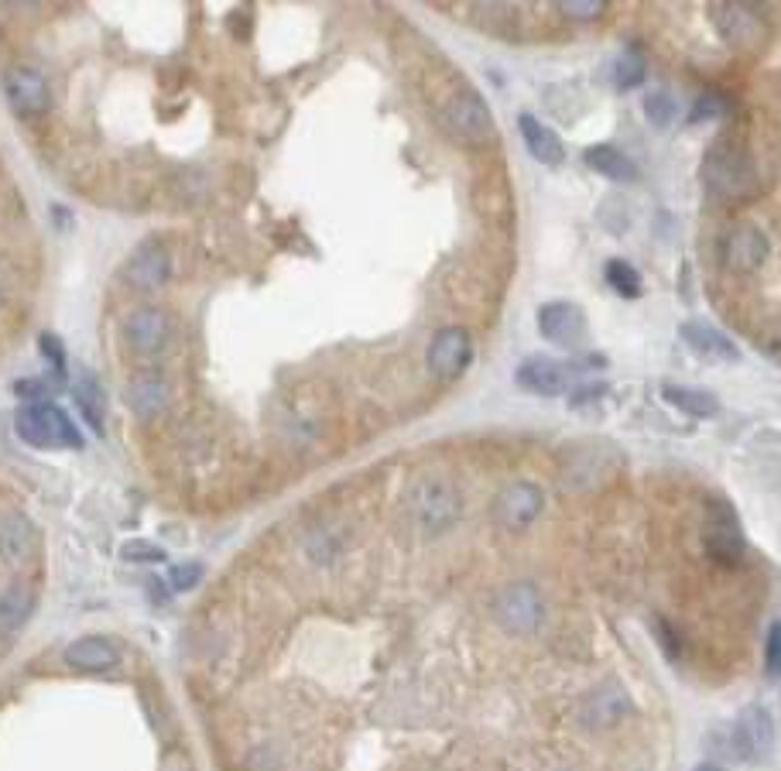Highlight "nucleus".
I'll return each mask as SVG.
<instances>
[{
  "label": "nucleus",
  "instance_id": "obj_1",
  "mask_svg": "<svg viewBox=\"0 0 781 771\" xmlns=\"http://www.w3.org/2000/svg\"><path fill=\"white\" fill-rule=\"evenodd\" d=\"M436 114H439V124L464 145H487V142H493V134H497L487 100L467 83L449 90L436 103Z\"/></svg>",
  "mask_w": 781,
  "mask_h": 771
},
{
  "label": "nucleus",
  "instance_id": "obj_2",
  "mask_svg": "<svg viewBox=\"0 0 781 771\" xmlns=\"http://www.w3.org/2000/svg\"><path fill=\"white\" fill-rule=\"evenodd\" d=\"M14 429L34 449H80L83 446V436L73 426V418L52 402L24 405L14 418Z\"/></svg>",
  "mask_w": 781,
  "mask_h": 771
},
{
  "label": "nucleus",
  "instance_id": "obj_3",
  "mask_svg": "<svg viewBox=\"0 0 781 771\" xmlns=\"http://www.w3.org/2000/svg\"><path fill=\"white\" fill-rule=\"evenodd\" d=\"M408 508L415 524L425 535H442L464 514V501H459V490L442 480V477H421L412 494H408Z\"/></svg>",
  "mask_w": 781,
  "mask_h": 771
},
{
  "label": "nucleus",
  "instance_id": "obj_4",
  "mask_svg": "<svg viewBox=\"0 0 781 771\" xmlns=\"http://www.w3.org/2000/svg\"><path fill=\"white\" fill-rule=\"evenodd\" d=\"M706 189L720 199H748L758 186V171L751 158L737 148H714L702 165Z\"/></svg>",
  "mask_w": 781,
  "mask_h": 771
},
{
  "label": "nucleus",
  "instance_id": "obj_5",
  "mask_svg": "<svg viewBox=\"0 0 781 771\" xmlns=\"http://www.w3.org/2000/svg\"><path fill=\"white\" fill-rule=\"evenodd\" d=\"M493 614L511 635H531V631H539L545 621V601L531 583H511L497 593Z\"/></svg>",
  "mask_w": 781,
  "mask_h": 771
},
{
  "label": "nucleus",
  "instance_id": "obj_6",
  "mask_svg": "<svg viewBox=\"0 0 781 771\" xmlns=\"http://www.w3.org/2000/svg\"><path fill=\"white\" fill-rule=\"evenodd\" d=\"M542 508H545L542 487L528 483V480H514V483H508L501 490V494H497L493 518H497V524H504V529L521 532V529H528V524L542 514Z\"/></svg>",
  "mask_w": 781,
  "mask_h": 771
},
{
  "label": "nucleus",
  "instance_id": "obj_7",
  "mask_svg": "<svg viewBox=\"0 0 781 771\" xmlns=\"http://www.w3.org/2000/svg\"><path fill=\"white\" fill-rule=\"evenodd\" d=\"M774 744V720L764 707H748L730 727V748L740 761H761Z\"/></svg>",
  "mask_w": 781,
  "mask_h": 771
},
{
  "label": "nucleus",
  "instance_id": "obj_8",
  "mask_svg": "<svg viewBox=\"0 0 781 771\" xmlns=\"http://www.w3.org/2000/svg\"><path fill=\"white\" fill-rule=\"evenodd\" d=\"M771 254V243L764 237V230H758L754 223H737L727 237H723V264L737 274H754Z\"/></svg>",
  "mask_w": 781,
  "mask_h": 771
},
{
  "label": "nucleus",
  "instance_id": "obj_9",
  "mask_svg": "<svg viewBox=\"0 0 781 771\" xmlns=\"http://www.w3.org/2000/svg\"><path fill=\"white\" fill-rule=\"evenodd\" d=\"M473 361V340L467 330L459 326H446L436 333V340L429 343V371L442 381L459 377Z\"/></svg>",
  "mask_w": 781,
  "mask_h": 771
},
{
  "label": "nucleus",
  "instance_id": "obj_10",
  "mask_svg": "<svg viewBox=\"0 0 781 771\" xmlns=\"http://www.w3.org/2000/svg\"><path fill=\"white\" fill-rule=\"evenodd\" d=\"M4 93H8V103L21 117L45 114L49 103H52L49 80L39 73V69H31V65H14L11 69V73L4 76Z\"/></svg>",
  "mask_w": 781,
  "mask_h": 771
},
{
  "label": "nucleus",
  "instance_id": "obj_11",
  "mask_svg": "<svg viewBox=\"0 0 781 771\" xmlns=\"http://www.w3.org/2000/svg\"><path fill=\"white\" fill-rule=\"evenodd\" d=\"M124 336L127 343L137 350V354H158V350H165L168 336H171V320H168V312L155 309V305H145V309H134L127 320H124Z\"/></svg>",
  "mask_w": 781,
  "mask_h": 771
},
{
  "label": "nucleus",
  "instance_id": "obj_12",
  "mask_svg": "<svg viewBox=\"0 0 781 771\" xmlns=\"http://www.w3.org/2000/svg\"><path fill=\"white\" fill-rule=\"evenodd\" d=\"M631 713V696L617 683H603L586 696V704L580 710V723L586 730H611Z\"/></svg>",
  "mask_w": 781,
  "mask_h": 771
},
{
  "label": "nucleus",
  "instance_id": "obj_13",
  "mask_svg": "<svg viewBox=\"0 0 781 771\" xmlns=\"http://www.w3.org/2000/svg\"><path fill=\"white\" fill-rule=\"evenodd\" d=\"M171 274V261L162 243H140V248L131 254V261L124 264V282L137 292H155L168 282Z\"/></svg>",
  "mask_w": 781,
  "mask_h": 771
},
{
  "label": "nucleus",
  "instance_id": "obj_14",
  "mask_svg": "<svg viewBox=\"0 0 781 771\" xmlns=\"http://www.w3.org/2000/svg\"><path fill=\"white\" fill-rule=\"evenodd\" d=\"M539 330L559 346H580L586 336V315L576 302H545L539 309Z\"/></svg>",
  "mask_w": 781,
  "mask_h": 771
},
{
  "label": "nucleus",
  "instance_id": "obj_15",
  "mask_svg": "<svg viewBox=\"0 0 781 771\" xmlns=\"http://www.w3.org/2000/svg\"><path fill=\"white\" fill-rule=\"evenodd\" d=\"M570 377H573V367H565L562 361H552V357H528L518 367L521 388L542 398H559L570 392Z\"/></svg>",
  "mask_w": 781,
  "mask_h": 771
},
{
  "label": "nucleus",
  "instance_id": "obj_16",
  "mask_svg": "<svg viewBox=\"0 0 781 771\" xmlns=\"http://www.w3.org/2000/svg\"><path fill=\"white\" fill-rule=\"evenodd\" d=\"M679 336H683V343L693 350L696 357H702L709 364H740V346L727 333H720L717 326H709V323H683Z\"/></svg>",
  "mask_w": 781,
  "mask_h": 771
},
{
  "label": "nucleus",
  "instance_id": "obj_17",
  "mask_svg": "<svg viewBox=\"0 0 781 771\" xmlns=\"http://www.w3.org/2000/svg\"><path fill=\"white\" fill-rule=\"evenodd\" d=\"M706 549L717 563H740L748 545H743V535L737 529V518L727 504H714V518H709V529H706Z\"/></svg>",
  "mask_w": 781,
  "mask_h": 771
},
{
  "label": "nucleus",
  "instance_id": "obj_18",
  "mask_svg": "<svg viewBox=\"0 0 781 771\" xmlns=\"http://www.w3.org/2000/svg\"><path fill=\"white\" fill-rule=\"evenodd\" d=\"M518 131H521V142H524L528 155L535 158V162H542L549 168H559L565 162L562 137L549 124H542L535 114H521L518 117Z\"/></svg>",
  "mask_w": 781,
  "mask_h": 771
},
{
  "label": "nucleus",
  "instance_id": "obj_19",
  "mask_svg": "<svg viewBox=\"0 0 781 771\" xmlns=\"http://www.w3.org/2000/svg\"><path fill=\"white\" fill-rule=\"evenodd\" d=\"M34 529H31V521L18 511H8V514H0V559L11 566H21L31 559L34 552Z\"/></svg>",
  "mask_w": 781,
  "mask_h": 771
},
{
  "label": "nucleus",
  "instance_id": "obj_20",
  "mask_svg": "<svg viewBox=\"0 0 781 771\" xmlns=\"http://www.w3.org/2000/svg\"><path fill=\"white\" fill-rule=\"evenodd\" d=\"M714 24L720 31V39L730 42V45H751L761 34V24H758L754 11H748L743 4H717L714 8Z\"/></svg>",
  "mask_w": 781,
  "mask_h": 771
},
{
  "label": "nucleus",
  "instance_id": "obj_21",
  "mask_svg": "<svg viewBox=\"0 0 781 771\" xmlns=\"http://www.w3.org/2000/svg\"><path fill=\"white\" fill-rule=\"evenodd\" d=\"M34 611V590L28 583H11L8 590H0V638H11L28 624Z\"/></svg>",
  "mask_w": 781,
  "mask_h": 771
},
{
  "label": "nucleus",
  "instance_id": "obj_22",
  "mask_svg": "<svg viewBox=\"0 0 781 771\" xmlns=\"http://www.w3.org/2000/svg\"><path fill=\"white\" fill-rule=\"evenodd\" d=\"M117 648L106 638H80L65 648V665H73L80 673H106L117 665Z\"/></svg>",
  "mask_w": 781,
  "mask_h": 771
},
{
  "label": "nucleus",
  "instance_id": "obj_23",
  "mask_svg": "<svg viewBox=\"0 0 781 771\" xmlns=\"http://www.w3.org/2000/svg\"><path fill=\"white\" fill-rule=\"evenodd\" d=\"M662 398L679 408L683 415H693V418H709L720 411V398L706 388H689V384H662Z\"/></svg>",
  "mask_w": 781,
  "mask_h": 771
},
{
  "label": "nucleus",
  "instance_id": "obj_24",
  "mask_svg": "<svg viewBox=\"0 0 781 771\" xmlns=\"http://www.w3.org/2000/svg\"><path fill=\"white\" fill-rule=\"evenodd\" d=\"M583 162L593 171H600L603 179H614V183H634L637 179V165L621 148H614V145H593V148H586Z\"/></svg>",
  "mask_w": 781,
  "mask_h": 771
},
{
  "label": "nucleus",
  "instance_id": "obj_25",
  "mask_svg": "<svg viewBox=\"0 0 781 771\" xmlns=\"http://www.w3.org/2000/svg\"><path fill=\"white\" fill-rule=\"evenodd\" d=\"M127 405L140 415V418H155L168 408V384L162 377H140L131 384L127 392Z\"/></svg>",
  "mask_w": 781,
  "mask_h": 771
},
{
  "label": "nucleus",
  "instance_id": "obj_26",
  "mask_svg": "<svg viewBox=\"0 0 781 771\" xmlns=\"http://www.w3.org/2000/svg\"><path fill=\"white\" fill-rule=\"evenodd\" d=\"M73 398H76L80 411L86 415V423H90V426L100 433V429H103V411H106V402H103V388H100V381H96L90 371H86V374H80Z\"/></svg>",
  "mask_w": 781,
  "mask_h": 771
},
{
  "label": "nucleus",
  "instance_id": "obj_27",
  "mask_svg": "<svg viewBox=\"0 0 781 771\" xmlns=\"http://www.w3.org/2000/svg\"><path fill=\"white\" fill-rule=\"evenodd\" d=\"M642 111H645L652 127H668L671 121L679 117V103H676V96L665 93V90H652L642 100Z\"/></svg>",
  "mask_w": 781,
  "mask_h": 771
},
{
  "label": "nucleus",
  "instance_id": "obj_28",
  "mask_svg": "<svg viewBox=\"0 0 781 771\" xmlns=\"http://www.w3.org/2000/svg\"><path fill=\"white\" fill-rule=\"evenodd\" d=\"M611 76H614V86L617 90H634V86H642L645 76H648V65L642 55H634V52H624L614 59V69H611Z\"/></svg>",
  "mask_w": 781,
  "mask_h": 771
},
{
  "label": "nucleus",
  "instance_id": "obj_29",
  "mask_svg": "<svg viewBox=\"0 0 781 771\" xmlns=\"http://www.w3.org/2000/svg\"><path fill=\"white\" fill-rule=\"evenodd\" d=\"M607 282L617 295H627V299H637L642 295V274H637L627 261H607Z\"/></svg>",
  "mask_w": 781,
  "mask_h": 771
},
{
  "label": "nucleus",
  "instance_id": "obj_30",
  "mask_svg": "<svg viewBox=\"0 0 781 771\" xmlns=\"http://www.w3.org/2000/svg\"><path fill=\"white\" fill-rule=\"evenodd\" d=\"M764 673L768 679H781V621L771 624L768 642H764Z\"/></svg>",
  "mask_w": 781,
  "mask_h": 771
},
{
  "label": "nucleus",
  "instance_id": "obj_31",
  "mask_svg": "<svg viewBox=\"0 0 781 771\" xmlns=\"http://www.w3.org/2000/svg\"><path fill=\"white\" fill-rule=\"evenodd\" d=\"M559 11L576 21H593L607 11V4H603V0H565V4H559Z\"/></svg>",
  "mask_w": 781,
  "mask_h": 771
},
{
  "label": "nucleus",
  "instance_id": "obj_32",
  "mask_svg": "<svg viewBox=\"0 0 781 771\" xmlns=\"http://www.w3.org/2000/svg\"><path fill=\"white\" fill-rule=\"evenodd\" d=\"M727 107H723V100L714 96V93H706L696 107H693V121H714V117H723Z\"/></svg>",
  "mask_w": 781,
  "mask_h": 771
},
{
  "label": "nucleus",
  "instance_id": "obj_33",
  "mask_svg": "<svg viewBox=\"0 0 781 771\" xmlns=\"http://www.w3.org/2000/svg\"><path fill=\"white\" fill-rule=\"evenodd\" d=\"M199 576H202V566L192 563V566H175L168 580H171L175 590H192V586L199 583Z\"/></svg>",
  "mask_w": 781,
  "mask_h": 771
},
{
  "label": "nucleus",
  "instance_id": "obj_34",
  "mask_svg": "<svg viewBox=\"0 0 781 771\" xmlns=\"http://www.w3.org/2000/svg\"><path fill=\"white\" fill-rule=\"evenodd\" d=\"M124 555H127V559H152V563H155V559H165V552H162V549H152L148 542H131V545L124 549Z\"/></svg>",
  "mask_w": 781,
  "mask_h": 771
},
{
  "label": "nucleus",
  "instance_id": "obj_35",
  "mask_svg": "<svg viewBox=\"0 0 781 771\" xmlns=\"http://www.w3.org/2000/svg\"><path fill=\"white\" fill-rule=\"evenodd\" d=\"M162 771H192V761H189L186 754H168L165 764H162Z\"/></svg>",
  "mask_w": 781,
  "mask_h": 771
},
{
  "label": "nucleus",
  "instance_id": "obj_36",
  "mask_svg": "<svg viewBox=\"0 0 781 771\" xmlns=\"http://www.w3.org/2000/svg\"><path fill=\"white\" fill-rule=\"evenodd\" d=\"M693 771H723L720 764H714V761H702V764H696Z\"/></svg>",
  "mask_w": 781,
  "mask_h": 771
}]
</instances>
